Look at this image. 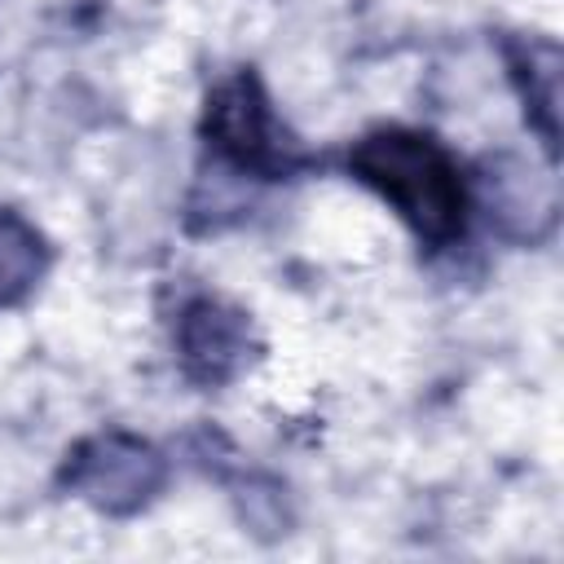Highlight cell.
<instances>
[{"instance_id":"1","label":"cell","mask_w":564,"mask_h":564,"mask_svg":"<svg viewBox=\"0 0 564 564\" xmlns=\"http://www.w3.org/2000/svg\"><path fill=\"white\" fill-rule=\"evenodd\" d=\"M348 172L375 189L427 247H449L467 220V185L454 154L414 128L366 132L348 150Z\"/></svg>"},{"instance_id":"2","label":"cell","mask_w":564,"mask_h":564,"mask_svg":"<svg viewBox=\"0 0 564 564\" xmlns=\"http://www.w3.org/2000/svg\"><path fill=\"white\" fill-rule=\"evenodd\" d=\"M207 145L238 172V176H286L300 163L295 141L282 132L260 79L251 70H238L220 79L203 110Z\"/></svg>"},{"instance_id":"3","label":"cell","mask_w":564,"mask_h":564,"mask_svg":"<svg viewBox=\"0 0 564 564\" xmlns=\"http://www.w3.org/2000/svg\"><path fill=\"white\" fill-rule=\"evenodd\" d=\"M163 480H167L163 454L132 432L84 436L62 467V485L101 516H132L150 507Z\"/></svg>"},{"instance_id":"4","label":"cell","mask_w":564,"mask_h":564,"mask_svg":"<svg viewBox=\"0 0 564 564\" xmlns=\"http://www.w3.org/2000/svg\"><path fill=\"white\" fill-rule=\"evenodd\" d=\"M176 357L185 379L198 388L234 383L256 357V335L247 313L216 295L189 300L176 317Z\"/></svg>"},{"instance_id":"5","label":"cell","mask_w":564,"mask_h":564,"mask_svg":"<svg viewBox=\"0 0 564 564\" xmlns=\"http://www.w3.org/2000/svg\"><path fill=\"white\" fill-rule=\"evenodd\" d=\"M480 198H485L489 225H498L502 238L538 242L555 229V212H560L555 176L551 167H533L520 154H498L485 163Z\"/></svg>"},{"instance_id":"6","label":"cell","mask_w":564,"mask_h":564,"mask_svg":"<svg viewBox=\"0 0 564 564\" xmlns=\"http://www.w3.org/2000/svg\"><path fill=\"white\" fill-rule=\"evenodd\" d=\"M511 79L520 88V101L529 119L538 123L546 150L555 154V115H560V48L551 40H520L511 44Z\"/></svg>"},{"instance_id":"7","label":"cell","mask_w":564,"mask_h":564,"mask_svg":"<svg viewBox=\"0 0 564 564\" xmlns=\"http://www.w3.org/2000/svg\"><path fill=\"white\" fill-rule=\"evenodd\" d=\"M44 269H48L44 234L22 212L0 207V308L26 300L44 278Z\"/></svg>"}]
</instances>
